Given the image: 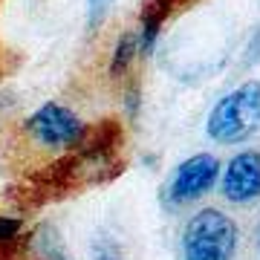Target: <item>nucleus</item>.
I'll return each mask as SVG.
<instances>
[{
  "mask_svg": "<svg viewBox=\"0 0 260 260\" xmlns=\"http://www.w3.org/2000/svg\"><path fill=\"white\" fill-rule=\"evenodd\" d=\"M208 136L217 145H237L260 130V81H246L214 104L208 116Z\"/></svg>",
  "mask_w": 260,
  "mask_h": 260,
  "instance_id": "f257e3e1",
  "label": "nucleus"
},
{
  "mask_svg": "<svg viewBox=\"0 0 260 260\" xmlns=\"http://www.w3.org/2000/svg\"><path fill=\"white\" fill-rule=\"evenodd\" d=\"M136 52H139V35H136V32H124V35L116 41V49H113L110 78H121V75L127 73V67L133 64Z\"/></svg>",
  "mask_w": 260,
  "mask_h": 260,
  "instance_id": "6e6552de",
  "label": "nucleus"
},
{
  "mask_svg": "<svg viewBox=\"0 0 260 260\" xmlns=\"http://www.w3.org/2000/svg\"><path fill=\"white\" fill-rule=\"evenodd\" d=\"M197 0H145L142 3V29H139V49L142 52H150L153 44H156L159 32L165 26V20L171 15H177V12L188 9V6H194Z\"/></svg>",
  "mask_w": 260,
  "mask_h": 260,
  "instance_id": "423d86ee",
  "label": "nucleus"
},
{
  "mask_svg": "<svg viewBox=\"0 0 260 260\" xmlns=\"http://www.w3.org/2000/svg\"><path fill=\"white\" fill-rule=\"evenodd\" d=\"M113 0H90V26H99L104 20V15H107V9H110Z\"/></svg>",
  "mask_w": 260,
  "mask_h": 260,
  "instance_id": "9d476101",
  "label": "nucleus"
},
{
  "mask_svg": "<svg viewBox=\"0 0 260 260\" xmlns=\"http://www.w3.org/2000/svg\"><path fill=\"white\" fill-rule=\"evenodd\" d=\"M237 225L220 208H203L188 220L182 232L185 260H234Z\"/></svg>",
  "mask_w": 260,
  "mask_h": 260,
  "instance_id": "f03ea898",
  "label": "nucleus"
},
{
  "mask_svg": "<svg viewBox=\"0 0 260 260\" xmlns=\"http://www.w3.org/2000/svg\"><path fill=\"white\" fill-rule=\"evenodd\" d=\"M220 177V162L214 153H197V156L185 159L182 165L177 168V174L171 179V185H168V197H171V203H194L200 200L203 194H208L214 188Z\"/></svg>",
  "mask_w": 260,
  "mask_h": 260,
  "instance_id": "20e7f679",
  "label": "nucleus"
},
{
  "mask_svg": "<svg viewBox=\"0 0 260 260\" xmlns=\"http://www.w3.org/2000/svg\"><path fill=\"white\" fill-rule=\"evenodd\" d=\"M0 260H35V237L23 217L0 211Z\"/></svg>",
  "mask_w": 260,
  "mask_h": 260,
  "instance_id": "0eeeda50",
  "label": "nucleus"
},
{
  "mask_svg": "<svg viewBox=\"0 0 260 260\" xmlns=\"http://www.w3.org/2000/svg\"><path fill=\"white\" fill-rule=\"evenodd\" d=\"M223 197L229 203H251L260 197V153L243 150L225 165L223 174Z\"/></svg>",
  "mask_w": 260,
  "mask_h": 260,
  "instance_id": "39448f33",
  "label": "nucleus"
},
{
  "mask_svg": "<svg viewBox=\"0 0 260 260\" xmlns=\"http://www.w3.org/2000/svg\"><path fill=\"white\" fill-rule=\"evenodd\" d=\"M93 260H121V249L116 240H107V237H102V240L93 243Z\"/></svg>",
  "mask_w": 260,
  "mask_h": 260,
  "instance_id": "1a4fd4ad",
  "label": "nucleus"
},
{
  "mask_svg": "<svg viewBox=\"0 0 260 260\" xmlns=\"http://www.w3.org/2000/svg\"><path fill=\"white\" fill-rule=\"evenodd\" d=\"M23 130H26L29 139H35L41 148L47 150H73L84 139L87 124L70 107L49 102L29 116Z\"/></svg>",
  "mask_w": 260,
  "mask_h": 260,
  "instance_id": "7ed1b4c3",
  "label": "nucleus"
},
{
  "mask_svg": "<svg viewBox=\"0 0 260 260\" xmlns=\"http://www.w3.org/2000/svg\"><path fill=\"white\" fill-rule=\"evenodd\" d=\"M58 260H64V257H58Z\"/></svg>",
  "mask_w": 260,
  "mask_h": 260,
  "instance_id": "9b49d317",
  "label": "nucleus"
}]
</instances>
